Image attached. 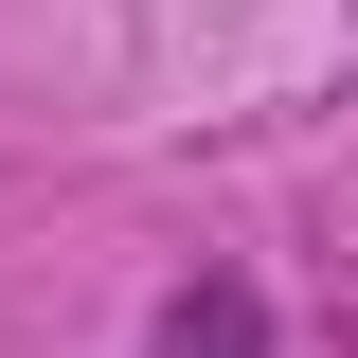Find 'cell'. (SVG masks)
Returning a JSON list of instances; mask_svg holds the SVG:
<instances>
[{
    "label": "cell",
    "mask_w": 358,
    "mask_h": 358,
    "mask_svg": "<svg viewBox=\"0 0 358 358\" xmlns=\"http://www.w3.org/2000/svg\"><path fill=\"white\" fill-rule=\"evenodd\" d=\"M162 358H268V305L215 268V287H179V305H162Z\"/></svg>",
    "instance_id": "1"
}]
</instances>
